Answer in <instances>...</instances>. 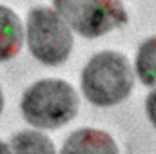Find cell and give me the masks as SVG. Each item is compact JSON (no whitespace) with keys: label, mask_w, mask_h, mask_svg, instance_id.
Returning <instances> with one entry per match:
<instances>
[{"label":"cell","mask_w":156,"mask_h":154,"mask_svg":"<svg viewBox=\"0 0 156 154\" xmlns=\"http://www.w3.org/2000/svg\"><path fill=\"white\" fill-rule=\"evenodd\" d=\"M85 100L96 107H113L129 98L134 87V73L125 54L100 51L89 58L80 75Z\"/></svg>","instance_id":"cell-1"},{"label":"cell","mask_w":156,"mask_h":154,"mask_svg":"<svg viewBox=\"0 0 156 154\" xmlns=\"http://www.w3.org/2000/svg\"><path fill=\"white\" fill-rule=\"evenodd\" d=\"M80 98L71 83L60 78H42L31 83L20 98L24 120L42 131H51L67 125L75 120Z\"/></svg>","instance_id":"cell-2"},{"label":"cell","mask_w":156,"mask_h":154,"mask_svg":"<svg viewBox=\"0 0 156 154\" xmlns=\"http://www.w3.org/2000/svg\"><path fill=\"white\" fill-rule=\"evenodd\" d=\"M26 40L33 58L47 67L67 62L73 51V31L51 7L37 5L27 13Z\"/></svg>","instance_id":"cell-3"},{"label":"cell","mask_w":156,"mask_h":154,"mask_svg":"<svg viewBox=\"0 0 156 154\" xmlns=\"http://www.w3.org/2000/svg\"><path fill=\"white\" fill-rule=\"evenodd\" d=\"M55 11L82 38H100L129 22L122 0H51Z\"/></svg>","instance_id":"cell-4"},{"label":"cell","mask_w":156,"mask_h":154,"mask_svg":"<svg viewBox=\"0 0 156 154\" xmlns=\"http://www.w3.org/2000/svg\"><path fill=\"white\" fill-rule=\"evenodd\" d=\"M60 154H120V151L109 132L94 127H82L66 138Z\"/></svg>","instance_id":"cell-5"},{"label":"cell","mask_w":156,"mask_h":154,"mask_svg":"<svg viewBox=\"0 0 156 154\" xmlns=\"http://www.w3.org/2000/svg\"><path fill=\"white\" fill-rule=\"evenodd\" d=\"M26 38V27L20 16L7 5L0 4V64L13 60Z\"/></svg>","instance_id":"cell-6"},{"label":"cell","mask_w":156,"mask_h":154,"mask_svg":"<svg viewBox=\"0 0 156 154\" xmlns=\"http://www.w3.org/2000/svg\"><path fill=\"white\" fill-rule=\"evenodd\" d=\"M13 154H56L53 140L40 131H20L11 136Z\"/></svg>","instance_id":"cell-7"},{"label":"cell","mask_w":156,"mask_h":154,"mask_svg":"<svg viewBox=\"0 0 156 154\" xmlns=\"http://www.w3.org/2000/svg\"><path fill=\"white\" fill-rule=\"evenodd\" d=\"M134 71L147 87H156V35L144 40L136 51Z\"/></svg>","instance_id":"cell-8"},{"label":"cell","mask_w":156,"mask_h":154,"mask_svg":"<svg viewBox=\"0 0 156 154\" xmlns=\"http://www.w3.org/2000/svg\"><path fill=\"white\" fill-rule=\"evenodd\" d=\"M145 113H147L151 125L156 129V89H153L145 98Z\"/></svg>","instance_id":"cell-9"},{"label":"cell","mask_w":156,"mask_h":154,"mask_svg":"<svg viewBox=\"0 0 156 154\" xmlns=\"http://www.w3.org/2000/svg\"><path fill=\"white\" fill-rule=\"evenodd\" d=\"M0 154H13L11 145H9V143H5V142H2V140H0Z\"/></svg>","instance_id":"cell-10"},{"label":"cell","mask_w":156,"mask_h":154,"mask_svg":"<svg viewBox=\"0 0 156 154\" xmlns=\"http://www.w3.org/2000/svg\"><path fill=\"white\" fill-rule=\"evenodd\" d=\"M4 91H2V87H0V114H2V111H4Z\"/></svg>","instance_id":"cell-11"}]
</instances>
